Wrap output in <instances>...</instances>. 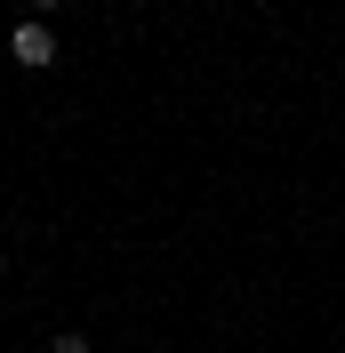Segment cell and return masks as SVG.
I'll return each mask as SVG.
<instances>
[{
	"mask_svg": "<svg viewBox=\"0 0 345 353\" xmlns=\"http://www.w3.org/2000/svg\"><path fill=\"white\" fill-rule=\"evenodd\" d=\"M8 57H17L24 72H41V65H57V32H48L41 17H24V24H8Z\"/></svg>",
	"mask_w": 345,
	"mask_h": 353,
	"instance_id": "6da1fadb",
	"label": "cell"
},
{
	"mask_svg": "<svg viewBox=\"0 0 345 353\" xmlns=\"http://www.w3.org/2000/svg\"><path fill=\"white\" fill-rule=\"evenodd\" d=\"M48 353H88V337H81V330H57V337H48Z\"/></svg>",
	"mask_w": 345,
	"mask_h": 353,
	"instance_id": "7a4b0ae2",
	"label": "cell"
},
{
	"mask_svg": "<svg viewBox=\"0 0 345 353\" xmlns=\"http://www.w3.org/2000/svg\"><path fill=\"white\" fill-rule=\"evenodd\" d=\"M24 8H32V17H48V8H57V0H24Z\"/></svg>",
	"mask_w": 345,
	"mask_h": 353,
	"instance_id": "3957f363",
	"label": "cell"
}]
</instances>
